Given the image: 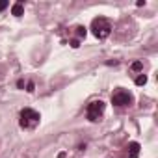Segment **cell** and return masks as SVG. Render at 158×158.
Segmentation results:
<instances>
[{"label": "cell", "mask_w": 158, "mask_h": 158, "mask_svg": "<svg viewBox=\"0 0 158 158\" xmlns=\"http://www.w3.org/2000/svg\"><path fill=\"white\" fill-rule=\"evenodd\" d=\"M91 32H93V35L97 39H106L110 35V32H112V23L108 19H104V17H97L91 23Z\"/></svg>", "instance_id": "1"}, {"label": "cell", "mask_w": 158, "mask_h": 158, "mask_svg": "<svg viewBox=\"0 0 158 158\" xmlns=\"http://www.w3.org/2000/svg\"><path fill=\"white\" fill-rule=\"evenodd\" d=\"M39 119H41L39 114L35 110H32V108H24L21 112V127L23 128H34L39 123Z\"/></svg>", "instance_id": "2"}, {"label": "cell", "mask_w": 158, "mask_h": 158, "mask_svg": "<svg viewBox=\"0 0 158 158\" xmlns=\"http://www.w3.org/2000/svg\"><path fill=\"white\" fill-rule=\"evenodd\" d=\"M102 114H104V102L102 101H93L86 108V115L89 121H99L102 117Z\"/></svg>", "instance_id": "3"}, {"label": "cell", "mask_w": 158, "mask_h": 158, "mask_svg": "<svg viewBox=\"0 0 158 158\" xmlns=\"http://www.w3.org/2000/svg\"><path fill=\"white\" fill-rule=\"evenodd\" d=\"M132 101H134V97L125 89H117L112 95V104H115V106H128V104H132Z\"/></svg>", "instance_id": "4"}, {"label": "cell", "mask_w": 158, "mask_h": 158, "mask_svg": "<svg viewBox=\"0 0 158 158\" xmlns=\"http://www.w3.org/2000/svg\"><path fill=\"white\" fill-rule=\"evenodd\" d=\"M127 149H128V158H138V154H139V143L132 141V143L127 145Z\"/></svg>", "instance_id": "5"}, {"label": "cell", "mask_w": 158, "mask_h": 158, "mask_svg": "<svg viewBox=\"0 0 158 158\" xmlns=\"http://www.w3.org/2000/svg\"><path fill=\"white\" fill-rule=\"evenodd\" d=\"M11 13H13L15 17H21V15L24 13V6H23L21 2H17V4H13V6H11Z\"/></svg>", "instance_id": "6"}, {"label": "cell", "mask_w": 158, "mask_h": 158, "mask_svg": "<svg viewBox=\"0 0 158 158\" xmlns=\"http://www.w3.org/2000/svg\"><path fill=\"white\" fill-rule=\"evenodd\" d=\"M86 34H88V30H86L84 26H76V35H78V39L86 37Z\"/></svg>", "instance_id": "7"}, {"label": "cell", "mask_w": 158, "mask_h": 158, "mask_svg": "<svg viewBox=\"0 0 158 158\" xmlns=\"http://www.w3.org/2000/svg\"><path fill=\"white\" fill-rule=\"evenodd\" d=\"M145 84H147V76L145 74H139L136 78V86H145Z\"/></svg>", "instance_id": "8"}, {"label": "cell", "mask_w": 158, "mask_h": 158, "mask_svg": "<svg viewBox=\"0 0 158 158\" xmlns=\"http://www.w3.org/2000/svg\"><path fill=\"white\" fill-rule=\"evenodd\" d=\"M130 69H132V71H141V69H143V61H139V60L134 61V63L130 65Z\"/></svg>", "instance_id": "9"}, {"label": "cell", "mask_w": 158, "mask_h": 158, "mask_svg": "<svg viewBox=\"0 0 158 158\" xmlns=\"http://www.w3.org/2000/svg\"><path fill=\"white\" fill-rule=\"evenodd\" d=\"M8 6H10V2H8V0H0V11H4Z\"/></svg>", "instance_id": "10"}, {"label": "cell", "mask_w": 158, "mask_h": 158, "mask_svg": "<svg viewBox=\"0 0 158 158\" xmlns=\"http://www.w3.org/2000/svg\"><path fill=\"white\" fill-rule=\"evenodd\" d=\"M71 47L73 48H78V47H80V39H71Z\"/></svg>", "instance_id": "11"}, {"label": "cell", "mask_w": 158, "mask_h": 158, "mask_svg": "<svg viewBox=\"0 0 158 158\" xmlns=\"http://www.w3.org/2000/svg\"><path fill=\"white\" fill-rule=\"evenodd\" d=\"M26 88H28V89H26V91H30V93H32V91H34V88H35V86H34V82H28V84H26Z\"/></svg>", "instance_id": "12"}, {"label": "cell", "mask_w": 158, "mask_h": 158, "mask_svg": "<svg viewBox=\"0 0 158 158\" xmlns=\"http://www.w3.org/2000/svg\"><path fill=\"white\" fill-rule=\"evenodd\" d=\"M65 156H67L65 152H60V154H58V158H65Z\"/></svg>", "instance_id": "13"}]
</instances>
